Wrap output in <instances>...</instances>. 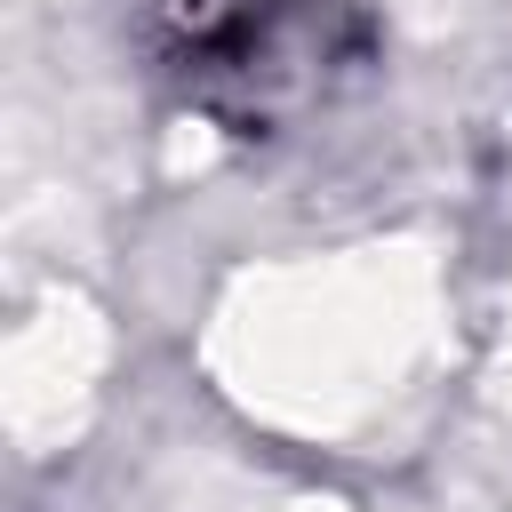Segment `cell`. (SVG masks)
Returning <instances> with one entry per match:
<instances>
[{
	"label": "cell",
	"mask_w": 512,
	"mask_h": 512,
	"mask_svg": "<svg viewBox=\"0 0 512 512\" xmlns=\"http://www.w3.org/2000/svg\"><path fill=\"white\" fill-rule=\"evenodd\" d=\"M360 48H368V16L352 0H232L184 24L168 72L200 112L232 128H272L320 104L328 80L360 64Z\"/></svg>",
	"instance_id": "6da1fadb"
}]
</instances>
